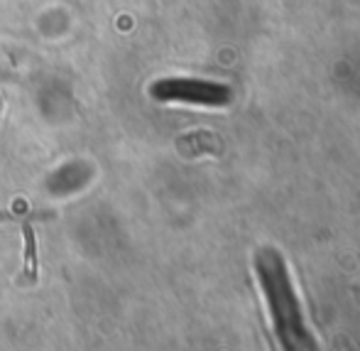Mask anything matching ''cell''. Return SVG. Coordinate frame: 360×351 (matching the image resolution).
I'll use <instances>...</instances> for the list:
<instances>
[{"label":"cell","instance_id":"obj_1","mask_svg":"<svg viewBox=\"0 0 360 351\" xmlns=\"http://www.w3.org/2000/svg\"><path fill=\"white\" fill-rule=\"evenodd\" d=\"M255 276L262 297L270 309L272 332L282 351H319L311 329L307 327L297 290L289 276L287 261L277 248H260L255 253Z\"/></svg>","mask_w":360,"mask_h":351},{"label":"cell","instance_id":"obj_2","mask_svg":"<svg viewBox=\"0 0 360 351\" xmlns=\"http://www.w3.org/2000/svg\"><path fill=\"white\" fill-rule=\"evenodd\" d=\"M152 96L160 101H184L196 106H228L233 101L231 86L204 79H162L152 86Z\"/></svg>","mask_w":360,"mask_h":351},{"label":"cell","instance_id":"obj_3","mask_svg":"<svg viewBox=\"0 0 360 351\" xmlns=\"http://www.w3.org/2000/svg\"><path fill=\"white\" fill-rule=\"evenodd\" d=\"M22 236H25V283L37 281V241H34V228L30 223H22Z\"/></svg>","mask_w":360,"mask_h":351},{"label":"cell","instance_id":"obj_4","mask_svg":"<svg viewBox=\"0 0 360 351\" xmlns=\"http://www.w3.org/2000/svg\"><path fill=\"white\" fill-rule=\"evenodd\" d=\"M0 113H3V101H0Z\"/></svg>","mask_w":360,"mask_h":351}]
</instances>
